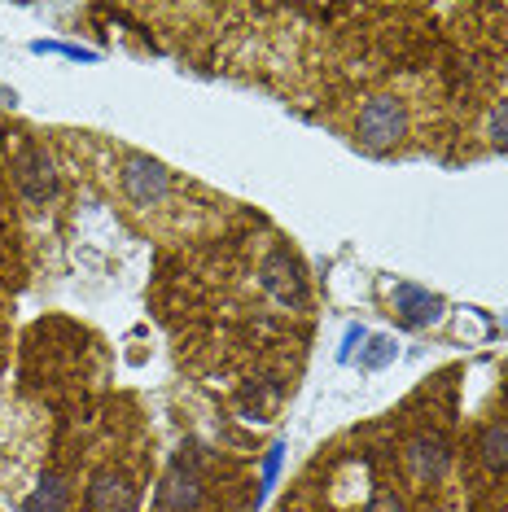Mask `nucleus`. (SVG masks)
Here are the masks:
<instances>
[{
  "instance_id": "obj_6",
  "label": "nucleus",
  "mask_w": 508,
  "mask_h": 512,
  "mask_svg": "<svg viewBox=\"0 0 508 512\" xmlns=\"http://www.w3.org/2000/svg\"><path fill=\"white\" fill-rule=\"evenodd\" d=\"M478 456L491 473H508V421H491L478 434Z\"/></svg>"
},
{
  "instance_id": "obj_8",
  "label": "nucleus",
  "mask_w": 508,
  "mask_h": 512,
  "mask_svg": "<svg viewBox=\"0 0 508 512\" xmlns=\"http://www.w3.org/2000/svg\"><path fill=\"white\" fill-rule=\"evenodd\" d=\"M487 136H491V145H495V149H508V101H500V106L491 110Z\"/></svg>"
},
{
  "instance_id": "obj_3",
  "label": "nucleus",
  "mask_w": 508,
  "mask_h": 512,
  "mask_svg": "<svg viewBox=\"0 0 508 512\" xmlns=\"http://www.w3.org/2000/svg\"><path fill=\"white\" fill-rule=\"evenodd\" d=\"M119 189L127 197V206L141 215H171L176 211V180L167 176V167L149 162L141 154H123L119 162Z\"/></svg>"
},
{
  "instance_id": "obj_7",
  "label": "nucleus",
  "mask_w": 508,
  "mask_h": 512,
  "mask_svg": "<svg viewBox=\"0 0 508 512\" xmlns=\"http://www.w3.org/2000/svg\"><path fill=\"white\" fill-rule=\"evenodd\" d=\"M395 298H399L403 316H408L412 324H425V320H434V316H438V307H443V302H438V298L421 294V289H399Z\"/></svg>"
},
{
  "instance_id": "obj_4",
  "label": "nucleus",
  "mask_w": 508,
  "mask_h": 512,
  "mask_svg": "<svg viewBox=\"0 0 508 512\" xmlns=\"http://www.w3.org/2000/svg\"><path fill=\"white\" fill-rule=\"evenodd\" d=\"M88 504L92 512H132L136 504V486L123 473H97L88 486Z\"/></svg>"
},
{
  "instance_id": "obj_9",
  "label": "nucleus",
  "mask_w": 508,
  "mask_h": 512,
  "mask_svg": "<svg viewBox=\"0 0 508 512\" xmlns=\"http://www.w3.org/2000/svg\"><path fill=\"white\" fill-rule=\"evenodd\" d=\"M368 512H403V499H395V495H381Z\"/></svg>"
},
{
  "instance_id": "obj_5",
  "label": "nucleus",
  "mask_w": 508,
  "mask_h": 512,
  "mask_svg": "<svg viewBox=\"0 0 508 512\" xmlns=\"http://www.w3.org/2000/svg\"><path fill=\"white\" fill-rule=\"evenodd\" d=\"M408 464L421 482H438V477L447 473V464H452V451H447L443 438L421 434V438H412V447H408Z\"/></svg>"
},
{
  "instance_id": "obj_2",
  "label": "nucleus",
  "mask_w": 508,
  "mask_h": 512,
  "mask_svg": "<svg viewBox=\"0 0 508 512\" xmlns=\"http://www.w3.org/2000/svg\"><path fill=\"white\" fill-rule=\"evenodd\" d=\"M36 442L40 416L18 399H9V394H0V486L18 482L27 473V464L36 460Z\"/></svg>"
},
{
  "instance_id": "obj_1",
  "label": "nucleus",
  "mask_w": 508,
  "mask_h": 512,
  "mask_svg": "<svg viewBox=\"0 0 508 512\" xmlns=\"http://www.w3.org/2000/svg\"><path fill=\"white\" fill-rule=\"evenodd\" d=\"M351 132H355V145L368 149V154H390L412 132V101H403L399 92H377V97H368L355 110Z\"/></svg>"
}]
</instances>
